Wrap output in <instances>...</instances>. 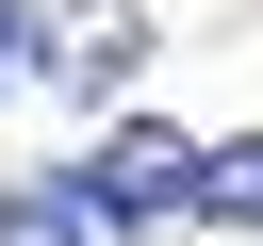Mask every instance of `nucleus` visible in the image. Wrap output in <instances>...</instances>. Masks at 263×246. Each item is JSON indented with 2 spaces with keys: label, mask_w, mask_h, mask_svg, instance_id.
I'll return each instance as SVG.
<instances>
[{
  "label": "nucleus",
  "mask_w": 263,
  "mask_h": 246,
  "mask_svg": "<svg viewBox=\"0 0 263 246\" xmlns=\"http://www.w3.org/2000/svg\"><path fill=\"white\" fill-rule=\"evenodd\" d=\"M0 82H33V0H0Z\"/></svg>",
  "instance_id": "20e7f679"
},
{
  "label": "nucleus",
  "mask_w": 263,
  "mask_h": 246,
  "mask_svg": "<svg viewBox=\"0 0 263 246\" xmlns=\"http://www.w3.org/2000/svg\"><path fill=\"white\" fill-rule=\"evenodd\" d=\"M197 164H214V148H181V131H148V115L99 131V197H115V213H197Z\"/></svg>",
  "instance_id": "f03ea898"
},
{
  "label": "nucleus",
  "mask_w": 263,
  "mask_h": 246,
  "mask_svg": "<svg viewBox=\"0 0 263 246\" xmlns=\"http://www.w3.org/2000/svg\"><path fill=\"white\" fill-rule=\"evenodd\" d=\"M148 66V0H66V16H33V82H66V98H115Z\"/></svg>",
  "instance_id": "f257e3e1"
},
{
  "label": "nucleus",
  "mask_w": 263,
  "mask_h": 246,
  "mask_svg": "<svg viewBox=\"0 0 263 246\" xmlns=\"http://www.w3.org/2000/svg\"><path fill=\"white\" fill-rule=\"evenodd\" d=\"M197 213H214V230H263V131H230V148L197 164Z\"/></svg>",
  "instance_id": "7ed1b4c3"
}]
</instances>
